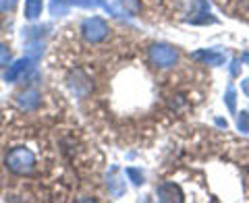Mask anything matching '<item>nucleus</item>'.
<instances>
[{"label":"nucleus","mask_w":249,"mask_h":203,"mask_svg":"<svg viewBox=\"0 0 249 203\" xmlns=\"http://www.w3.org/2000/svg\"><path fill=\"white\" fill-rule=\"evenodd\" d=\"M6 168L11 170L13 174L17 176H27L36 170V153L29 150V147H13V150L6 153Z\"/></svg>","instance_id":"1"},{"label":"nucleus","mask_w":249,"mask_h":203,"mask_svg":"<svg viewBox=\"0 0 249 203\" xmlns=\"http://www.w3.org/2000/svg\"><path fill=\"white\" fill-rule=\"evenodd\" d=\"M147 60L156 68H173L178 65V50L170 44H152L147 48Z\"/></svg>","instance_id":"2"},{"label":"nucleus","mask_w":249,"mask_h":203,"mask_svg":"<svg viewBox=\"0 0 249 203\" xmlns=\"http://www.w3.org/2000/svg\"><path fill=\"white\" fill-rule=\"evenodd\" d=\"M108 23L102 17H88L81 23V35L88 44H100L108 37Z\"/></svg>","instance_id":"3"},{"label":"nucleus","mask_w":249,"mask_h":203,"mask_svg":"<svg viewBox=\"0 0 249 203\" xmlns=\"http://www.w3.org/2000/svg\"><path fill=\"white\" fill-rule=\"evenodd\" d=\"M34 58H29V56H25V58H21V60H17V62H11V67L6 68V73H4V79L6 81H11V83H15V81H19V79H25L27 77V73L34 68Z\"/></svg>","instance_id":"4"},{"label":"nucleus","mask_w":249,"mask_h":203,"mask_svg":"<svg viewBox=\"0 0 249 203\" xmlns=\"http://www.w3.org/2000/svg\"><path fill=\"white\" fill-rule=\"evenodd\" d=\"M17 106L21 108V110H25V112L37 110V108L42 106V93L37 91L36 87H27L25 91H21L17 96Z\"/></svg>","instance_id":"5"},{"label":"nucleus","mask_w":249,"mask_h":203,"mask_svg":"<svg viewBox=\"0 0 249 203\" xmlns=\"http://www.w3.org/2000/svg\"><path fill=\"white\" fill-rule=\"evenodd\" d=\"M69 85H71V89L77 93V96H81V98H85L93 89L91 79L81 71V68H77V71L71 73V77H69Z\"/></svg>","instance_id":"6"},{"label":"nucleus","mask_w":249,"mask_h":203,"mask_svg":"<svg viewBox=\"0 0 249 203\" xmlns=\"http://www.w3.org/2000/svg\"><path fill=\"white\" fill-rule=\"evenodd\" d=\"M196 60H199L201 65H208V67H222L227 62V56L222 52H216V50H197L191 54Z\"/></svg>","instance_id":"7"},{"label":"nucleus","mask_w":249,"mask_h":203,"mask_svg":"<svg viewBox=\"0 0 249 203\" xmlns=\"http://www.w3.org/2000/svg\"><path fill=\"white\" fill-rule=\"evenodd\" d=\"M156 195H158L160 201H185V195L183 191L178 189V185L175 183H162L158 189H156Z\"/></svg>","instance_id":"8"},{"label":"nucleus","mask_w":249,"mask_h":203,"mask_svg":"<svg viewBox=\"0 0 249 203\" xmlns=\"http://www.w3.org/2000/svg\"><path fill=\"white\" fill-rule=\"evenodd\" d=\"M187 21H189L191 25H208V23H216V17H212L206 0H197V13Z\"/></svg>","instance_id":"9"},{"label":"nucleus","mask_w":249,"mask_h":203,"mask_svg":"<svg viewBox=\"0 0 249 203\" xmlns=\"http://www.w3.org/2000/svg\"><path fill=\"white\" fill-rule=\"evenodd\" d=\"M42 11H44V0H25V19L27 21L40 19Z\"/></svg>","instance_id":"10"},{"label":"nucleus","mask_w":249,"mask_h":203,"mask_svg":"<svg viewBox=\"0 0 249 203\" xmlns=\"http://www.w3.org/2000/svg\"><path fill=\"white\" fill-rule=\"evenodd\" d=\"M71 0H50V13L54 17H62V15H67L69 9H71Z\"/></svg>","instance_id":"11"},{"label":"nucleus","mask_w":249,"mask_h":203,"mask_svg":"<svg viewBox=\"0 0 249 203\" xmlns=\"http://www.w3.org/2000/svg\"><path fill=\"white\" fill-rule=\"evenodd\" d=\"M13 62V52L9 50V46L0 42V68H9Z\"/></svg>","instance_id":"12"},{"label":"nucleus","mask_w":249,"mask_h":203,"mask_svg":"<svg viewBox=\"0 0 249 203\" xmlns=\"http://www.w3.org/2000/svg\"><path fill=\"white\" fill-rule=\"evenodd\" d=\"M224 104H227L229 112H237V91L232 85H229L227 93H224Z\"/></svg>","instance_id":"13"},{"label":"nucleus","mask_w":249,"mask_h":203,"mask_svg":"<svg viewBox=\"0 0 249 203\" xmlns=\"http://www.w3.org/2000/svg\"><path fill=\"white\" fill-rule=\"evenodd\" d=\"M237 129L241 133H249V112L247 110H241L237 116Z\"/></svg>","instance_id":"14"},{"label":"nucleus","mask_w":249,"mask_h":203,"mask_svg":"<svg viewBox=\"0 0 249 203\" xmlns=\"http://www.w3.org/2000/svg\"><path fill=\"white\" fill-rule=\"evenodd\" d=\"M124 174H127L131 178V183L133 185H143V174H142V170H137V168H127L124 170Z\"/></svg>","instance_id":"15"},{"label":"nucleus","mask_w":249,"mask_h":203,"mask_svg":"<svg viewBox=\"0 0 249 203\" xmlns=\"http://www.w3.org/2000/svg\"><path fill=\"white\" fill-rule=\"evenodd\" d=\"M19 0H0V13H13L15 9H17Z\"/></svg>","instance_id":"16"},{"label":"nucleus","mask_w":249,"mask_h":203,"mask_svg":"<svg viewBox=\"0 0 249 203\" xmlns=\"http://www.w3.org/2000/svg\"><path fill=\"white\" fill-rule=\"evenodd\" d=\"M241 65H243L241 58H232V62H231V77L232 79H237V77L241 75Z\"/></svg>","instance_id":"17"},{"label":"nucleus","mask_w":249,"mask_h":203,"mask_svg":"<svg viewBox=\"0 0 249 203\" xmlns=\"http://www.w3.org/2000/svg\"><path fill=\"white\" fill-rule=\"evenodd\" d=\"M121 2H123V6H124V4H127V6H131V11H133V13H137V11H139V4H137V0H121Z\"/></svg>","instance_id":"18"},{"label":"nucleus","mask_w":249,"mask_h":203,"mask_svg":"<svg viewBox=\"0 0 249 203\" xmlns=\"http://www.w3.org/2000/svg\"><path fill=\"white\" fill-rule=\"evenodd\" d=\"M241 91H243L245 96L249 98V77H245V79L241 81Z\"/></svg>","instance_id":"19"},{"label":"nucleus","mask_w":249,"mask_h":203,"mask_svg":"<svg viewBox=\"0 0 249 203\" xmlns=\"http://www.w3.org/2000/svg\"><path fill=\"white\" fill-rule=\"evenodd\" d=\"M216 124H218V127H222V129H227V127H229V122H227V120H222V118H216Z\"/></svg>","instance_id":"20"},{"label":"nucleus","mask_w":249,"mask_h":203,"mask_svg":"<svg viewBox=\"0 0 249 203\" xmlns=\"http://www.w3.org/2000/svg\"><path fill=\"white\" fill-rule=\"evenodd\" d=\"M241 60H247V62H249V52H247V54H243V56H241Z\"/></svg>","instance_id":"21"}]
</instances>
